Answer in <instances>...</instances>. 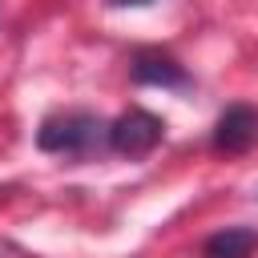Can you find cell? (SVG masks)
I'll return each instance as SVG.
<instances>
[{
	"instance_id": "5",
	"label": "cell",
	"mask_w": 258,
	"mask_h": 258,
	"mask_svg": "<svg viewBox=\"0 0 258 258\" xmlns=\"http://www.w3.org/2000/svg\"><path fill=\"white\" fill-rule=\"evenodd\" d=\"M258 250V230L250 226H226L218 234L206 238L202 246V258H250Z\"/></svg>"
},
{
	"instance_id": "4",
	"label": "cell",
	"mask_w": 258,
	"mask_h": 258,
	"mask_svg": "<svg viewBox=\"0 0 258 258\" xmlns=\"http://www.w3.org/2000/svg\"><path fill=\"white\" fill-rule=\"evenodd\" d=\"M133 81H137V85H161V89H185V85H189V73H185L173 56L145 48V52L133 56Z\"/></svg>"
},
{
	"instance_id": "3",
	"label": "cell",
	"mask_w": 258,
	"mask_h": 258,
	"mask_svg": "<svg viewBox=\"0 0 258 258\" xmlns=\"http://www.w3.org/2000/svg\"><path fill=\"white\" fill-rule=\"evenodd\" d=\"M214 149L218 153H246L258 141V113L250 105H230L214 125Z\"/></svg>"
},
{
	"instance_id": "1",
	"label": "cell",
	"mask_w": 258,
	"mask_h": 258,
	"mask_svg": "<svg viewBox=\"0 0 258 258\" xmlns=\"http://www.w3.org/2000/svg\"><path fill=\"white\" fill-rule=\"evenodd\" d=\"M101 141L109 145V121H101L97 113H85V109L52 113L36 129V145L48 149V153H89Z\"/></svg>"
},
{
	"instance_id": "6",
	"label": "cell",
	"mask_w": 258,
	"mask_h": 258,
	"mask_svg": "<svg viewBox=\"0 0 258 258\" xmlns=\"http://www.w3.org/2000/svg\"><path fill=\"white\" fill-rule=\"evenodd\" d=\"M113 8H141V4H153V0H109Z\"/></svg>"
},
{
	"instance_id": "2",
	"label": "cell",
	"mask_w": 258,
	"mask_h": 258,
	"mask_svg": "<svg viewBox=\"0 0 258 258\" xmlns=\"http://www.w3.org/2000/svg\"><path fill=\"white\" fill-rule=\"evenodd\" d=\"M161 137H165V121L145 109H129L117 121H109V149H117L121 157H145L161 145Z\"/></svg>"
}]
</instances>
